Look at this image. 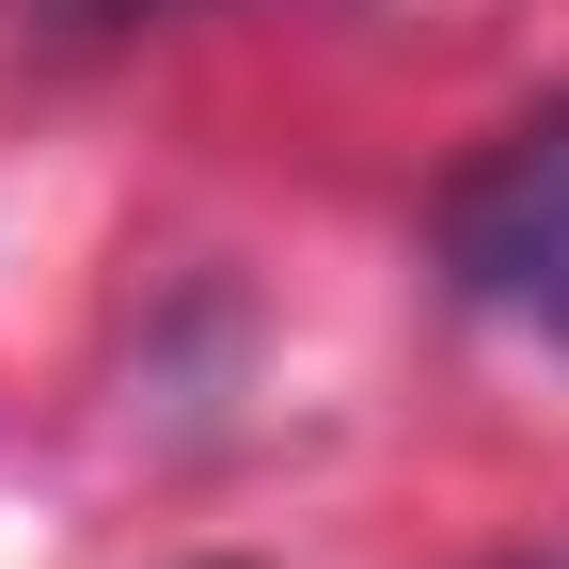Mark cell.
<instances>
[{
  "label": "cell",
  "mask_w": 569,
  "mask_h": 569,
  "mask_svg": "<svg viewBox=\"0 0 569 569\" xmlns=\"http://www.w3.org/2000/svg\"><path fill=\"white\" fill-rule=\"evenodd\" d=\"M427 253H443V284L475 317L569 348V111L490 127L475 159L443 174V206H427Z\"/></svg>",
  "instance_id": "cell-1"
},
{
  "label": "cell",
  "mask_w": 569,
  "mask_h": 569,
  "mask_svg": "<svg viewBox=\"0 0 569 569\" xmlns=\"http://www.w3.org/2000/svg\"><path fill=\"white\" fill-rule=\"evenodd\" d=\"M32 17H63V32H127V17H159V0H32Z\"/></svg>",
  "instance_id": "cell-2"
}]
</instances>
